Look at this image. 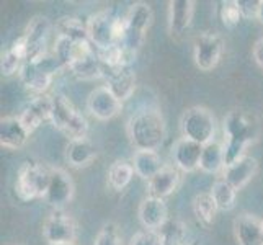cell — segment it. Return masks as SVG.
Masks as SVG:
<instances>
[{"mask_svg":"<svg viewBox=\"0 0 263 245\" xmlns=\"http://www.w3.org/2000/svg\"><path fill=\"white\" fill-rule=\"evenodd\" d=\"M224 156L226 165L246 156V149L257 139L258 123L250 113L243 110H234L224 118Z\"/></svg>","mask_w":263,"mask_h":245,"instance_id":"1","label":"cell"},{"mask_svg":"<svg viewBox=\"0 0 263 245\" xmlns=\"http://www.w3.org/2000/svg\"><path fill=\"white\" fill-rule=\"evenodd\" d=\"M128 136L138 150H157L165 141L167 126L157 108H144L128 121Z\"/></svg>","mask_w":263,"mask_h":245,"instance_id":"2","label":"cell"},{"mask_svg":"<svg viewBox=\"0 0 263 245\" xmlns=\"http://www.w3.org/2000/svg\"><path fill=\"white\" fill-rule=\"evenodd\" d=\"M49 121L58 131L69 138V141L84 139L88 134L87 118L62 93L52 95V111Z\"/></svg>","mask_w":263,"mask_h":245,"instance_id":"3","label":"cell"},{"mask_svg":"<svg viewBox=\"0 0 263 245\" xmlns=\"http://www.w3.org/2000/svg\"><path fill=\"white\" fill-rule=\"evenodd\" d=\"M51 178V168L33 160H25L16 172L15 193L22 201L46 198Z\"/></svg>","mask_w":263,"mask_h":245,"instance_id":"4","label":"cell"},{"mask_svg":"<svg viewBox=\"0 0 263 245\" xmlns=\"http://www.w3.org/2000/svg\"><path fill=\"white\" fill-rule=\"evenodd\" d=\"M61 69H64L61 61L54 54H48L38 62H25L18 76L25 88L38 97L46 95V90L51 87L54 77Z\"/></svg>","mask_w":263,"mask_h":245,"instance_id":"5","label":"cell"},{"mask_svg":"<svg viewBox=\"0 0 263 245\" xmlns=\"http://www.w3.org/2000/svg\"><path fill=\"white\" fill-rule=\"evenodd\" d=\"M181 138L204 144L214 141L216 134V118L204 106H192L183 111L180 120Z\"/></svg>","mask_w":263,"mask_h":245,"instance_id":"6","label":"cell"},{"mask_svg":"<svg viewBox=\"0 0 263 245\" xmlns=\"http://www.w3.org/2000/svg\"><path fill=\"white\" fill-rule=\"evenodd\" d=\"M124 18L126 25H128V31H126L123 46L129 49L131 52L138 54L144 41H146L147 31L154 20L152 7L146 2H136L128 8V12L124 13Z\"/></svg>","mask_w":263,"mask_h":245,"instance_id":"7","label":"cell"},{"mask_svg":"<svg viewBox=\"0 0 263 245\" xmlns=\"http://www.w3.org/2000/svg\"><path fill=\"white\" fill-rule=\"evenodd\" d=\"M43 237L48 245L74 243L77 239V222L64 210H54L43 224Z\"/></svg>","mask_w":263,"mask_h":245,"instance_id":"8","label":"cell"},{"mask_svg":"<svg viewBox=\"0 0 263 245\" xmlns=\"http://www.w3.org/2000/svg\"><path fill=\"white\" fill-rule=\"evenodd\" d=\"M52 30V25L49 18L43 15L33 16L30 23L26 25V30L23 33L28 46V58L26 62H38L43 58L48 56V40Z\"/></svg>","mask_w":263,"mask_h":245,"instance_id":"9","label":"cell"},{"mask_svg":"<svg viewBox=\"0 0 263 245\" xmlns=\"http://www.w3.org/2000/svg\"><path fill=\"white\" fill-rule=\"evenodd\" d=\"M224 40L217 33H201L196 36L193 46V59L198 69L204 72L213 70L222 58Z\"/></svg>","mask_w":263,"mask_h":245,"instance_id":"10","label":"cell"},{"mask_svg":"<svg viewBox=\"0 0 263 245\" xmlns=\"http://www.w3.org/2000/svg\"><path fill=\"white\" fill-rule=\"evenodd\" d=\"M115 20L116 15L110 8L100 10L88 16L87 20V30H88V40L97 49H103L116 44L115 41Z\"/></svg>","mask_w":263,"mask_h":245,"instance_id":"11","label":"cell"},{"mask_svg":"<svg viewBox=\"0 0 263 245\" xmlns=\"http://www.w3.org/2000/svg\"><path fill=\"white\" fill-rule=\"evenodd\" d=\"M76 193V185L72 177L67 174L64 168L54 167L51 168V178H49V186L46 193V203H49L54 210H64Z\"/></svg>","mask_w":263,"mask_h":245,"instance_id":"12","label":"cell"},{"mask_svg":"<svg viewBox=\"0 0 263 245\" xmlns=\"http://www.w3.org/2000/svg\"><path fill=\"white\" fill-rule=\"evenodd\" d=\"M123 102L106 85L97 87L87 98V110L100 121H108L121 111Z\"/></svg>","mask_w":263,"mask_h":245,"instance_id":"13","label":"cell"},{"mask_svg":"<svg viewBox=\"0 0 263 245\" xmlns=\"http://www.w3.org/2000/svg\"><path fill=\"white\" fill-rule=\"evenodd\" d=\"M195 15L193 0H170L168 2V33L174 40H181L190 30Z\"/></svg>","mask_w":263,"mask_h":245,"instance_id":"14","label":"cell"},{"mask_svg":"<svg viewBox=\"0 0 263 245\" xmlns=\"http://www.w3.org/2000/svg\"><path fill=\"white\" fill-rule=\"evenodd\" d=\"M51 111H52V97L38 95L25 106V110L18 115V118H20V121L23 123L26 131L31 134L38 129L44 121L51 120Z\"/></svg>","mask_w":263,"mask_h":245,"instance_id":"15","label":"cell"},{"mask_svg":"<svg viewBox=\"0 0 263 245\" xmlns=\"http://www.w3.org/2000/svg\"><path fill=\"white\" fill-rule=\"evenodd\" d=\"M138 217L144 229L160 231L162 225L168 221V210H167L165 199L146 196L139 204Z\"/></svg>","mask_w":263,"mask_h":245,"instance_id":"16","label":"cell"},{"mask_svg":"<svg viewBox=\"0 0 263 245\" xmlns=\"http://www.w3.org/2000/svg\"><path fill=\"white\" fill-rule=\"evenodd\" d=\"M234 235L239 245H261L263 219L250 213H242L234 219Z\"/></svg>","mask_w":263,"mask_h":245,"instance_id":"17","label":"cell"},{"mask_svg":"<svg viewBox=\"0 0 263 245\" xmlns=\"http://www.w3.org/2000/svg\"><path fill=\"white\" fill-rule=\"evenodd\" d=\"M203 146L186 138H180L172 147V159L180 172H195L199 168Z\"/></svg>","mask_w":263,"mask_h":245,"instance_id":"18","label":"cell"},{"mask_svg":"<svg viewBox=\"0 0 263 245\" xmlns=\"http://www.w3.org/2000/svg\"><path fill=\"white\" fill-rule=\"evenodd\" d=\"M258 160L255 157L243 156L231 165H226L222 170V180H226L235 190H242L249 181L257 175Z\"/></svg>","mask_w":263,"mask_h":245,"instance_id":"19","label":"cell"},{"mask_svg":"<svg viewBox=\"0 0 263 245\" xmlns=\"http://www.w3.org/2000/svg\"><path fill=\"white\" fill-rule=\"evenodd\" d=\"M181 183L180 170L174 165H165L157 175L147 180V196L165 199L174 195Z\"/></svg>","mask_w":263,"mask_h":245,"instance_id":"20","label":"cell"},{"mask_svg":"<svg viewBox=\"0 0 263 245\" xmlns=\"http://www.w3.org/2000/svg\"><path fill=\"white\" fill-rule=\"evenodd\" d=\"M103 79L106 80V87L121 102L131 98V95L136 90V72L131 67H115V69L105 67Z\"/></svg>","mask_w":263,"mask_h":245,"instance_id":"21","label":"cell"},{"mask_svg":"<svg viewBox=\"0 0 263 245\" xmlns=\"http://www.w3.org/2000/svg\"><path fill=\"white\" fill-rule=\"evenodd\" d=\"M30 139V133L26 131L18 116H5L0 120V146L5 149H20Z\"/></svg>","mask_w":263,"mask_h":245,"instance_id":"22","label":"cell"},{"mask_svg":"<svg viewBox=\"0 0 263 245\" xmlns=\"http://www.w3.org/2000/svg\"><path fill=\"white\" fill-rule=\"evenodd\" d=\"M97 147L88 138L77 139V141H69L66 147V160L70 167L74 168H82L90 165L97 159Z\"/></svg>","mask_w":263,"mask_h":245,"instance_id":"23","label":"cell"},{"mask_svg":"<svg viewBox=\"0 0 263 245\" xmlns=\"http://www.w3.org/2000/svg\"><path fill=\"white\" fill-rule=\"evenodd\" d=\"M131 163L136 175L141 177L142 180H151L165 167L157 150H136Z\"/></svg>","mask_w":263,"mask_h":245,"instance_id":"24","label":"cell"},{"mask_svg":"<svg viewBox=\"0 0 263 245\" xmlns=\"http://www.w3.org/2000/svg\"><path fill=\"white\" fill-rule=\"evenodd\" d=\"M226 167V156H224V144L219 141H211L203 146L201 162L199 168L204 174H217Z\"/></svg>","mask_w":263,"mask_h":245,"instance_id":"25","label":"cell"},{"mask_svg":"<svg viewBox=\"0 0 263 245\" xmlns=\"http://www.w3.org/2000/svg\"><path fill=\"white\" fill-rule=\"evenodd\" d=\"M69 70L77 79H80V80L102 79L103 74H105V67H103V64L98 59L97 49L92 54H88V56H85L82 59H79L77 62H74V64L69 67Z\"/></svg>","mask_w":263,"mask_h":245,"instance_id":"26","label":"cell"},{"mask_svg":"<svg viewBox=\"0 0 263 245\" xmlns=\"http://www.w3.org/2000/svg\"><path fill=\"white\" fill-rule=\"evenodd\" d=\"M54 28L58 31V36H62V38H67L70 41H90L87 23H84L77 16H72V15L61 16L56 22Z\"/></svg>","mask_w":263,"mask_h":245,"instance_id":"27","label":"cell"},{"mask_svg":"<svg viewBox=\"0 0 263 245\" xmlns=\"http://www.w3.org/2000/svg\"><path fill=\"white\" fill-rule=\"evenodd\" d=\"M134 168L131 162L126 160H115L106 172V183L115 192H123V190L131 183L134 177Z\"/></svg>","mask_w":263,"mask_h":245,"instance_id":"28","label":"cell"},{"mask_svg":"<svg viewBox=\"0 0 263 245\" xmlns=\"http://www.w3.org/2000/svg\"><path fill=\"white\" fill-rule=\"evenodd\" d=\"M217 211H219V208H217L211 193H199L195 196L193 213L203 228H211L216 221Z\"/></svg>","mask_w":263,"mask_h":245,"instance_id":"29","label":"cell"},{"mask_svg":"<svg viewBox=\"0 0 263 245\" xmlns=\"http://www.w3.org/2000/svg\"><path fill=\"white\" fill-rule=\"evenodd\" d=\"M214 198V201L219 208V211H231L235 206V198H237V190L231 186L226 180H217L213 183L210 192Z\"/></svg>","mask_w":263,"mask_h":245,"instance_id":"30","label":"cell"},{"mask_svg":"<svg viewBox=\"0 0 263 245\" xmlns=\"http://www.w3.org/2000/svg\"><path fill=\"white\" fill-rule=\"evenodd\" d=\"M160 235L164 245H186V235L188 228L185 222L178 219H168L164 225L160 228Z\"/></svg>","mask_w":263,"mask_h":245,"instance_id":"31","label":"cell"},{"mask_svg":"<svg viewBox=\"0 0 263 245\" xmlns=\"http://www.w3.org/2000/svg\"><path fill=\"white\" fill-rule=\"evenodd\" d=\"M93 245H123V237L118 224L106 222L102 225V229L97 234Z\"/></svg>","mask_w":263,"mask_h":245,"instance_id":"32","label":"cell"},{"mask_svg":"<svg viewBox=\"0 0 263 245\" xmlns=\"http://www.w3.org/2000/svg\"><path fill=\"white\" fill-rule=\"evenodd\" d=\"M219 16H221L222 25L228 26V28H234V26H237L240 23V20L243 18L240 8L237 5V0H229V2H222Z\"/></svg>","mask_w":263,"mask_h":245,"instance_id":"33","label":"cell"},{"mask_svg":"<svg viewBox=\"0 0 263 245\" xmlns=\"http://www.w3.org/2000/svg\"><path fill=\"white\" fill-rule=\"evenodd\" d=\"M25 62L15 56V54L7 49L4 54H2V62H0V69H2V76L5 77H10V76H15V74H20V70L23 67Z\"/></svg>","mask_w":263,"mask_h":245,"instance_id":"34","label":"cell"},{"mask_svg":"<svg viewBox=\"0 0 263 245\" xmlns=\"http://www.w3.org/2000/svg\"><path fill=\"white\" fill-rule=\"evenodd\" d=\"M129 245H164V240H162V235L159 231L144 229L133 235Z\"/></svg>","mask_w":263,"mask_h":245,"instance_id":"35","label":"cell"},{"mask_svg":"<svg viewBox=\"0 0 263 245\" xmlns=\"http://www.w3.org/2000/svg\"><path fill=\"white\" fill-rule=\"evenodd\" d=\"M237 5L243 18H258L261 0H237Z\"/></svg>","mask_w":263,"mask_h":245,"instance_id":"36","label":"cell"},{"mask_svg":"<svg viewBox=\"0 0 263 245\" xmlns=\"http://www.w3.org/2000/svg\"><path fill=\"white\" fill-rule=\"evenodd\" d=\"M252 54H253V59H255L257 64L263 69V38H258L253 44V49H252Z\"/></svg>","mask_w":263,"mask_h":245,"instance_id":"37","label":"cell"},{"mask_svg":"<svg viewBox=\"0 0 263 245\" xmlns=\"http://www.w3.org/2000/svg\"><path fill=\"white\" fill-rule=\"evenodd\" d=\"M258 20L263 25V0H261V7H260V15H258Z\"/></svg>","mask_w":263,"mask_h":245,"instance_id":"38","label":"cell"},{"mask_svg":"<svg viewBox=\"0 0 263 245\" xmlns=\"http://www.w3.org/2000/svg\"><path fill=\"white\" fill-rule=\"evenodd\" d=\"M186 245H201V243H199V242H196V240H192V242H188Z\"/></svg>","mask_w":263,"mask_h":245,"instance_id":"39","label":"cell"},{"mask_svg":"<svg viewBox=\"0 0 263 245\" xmlns=\"http://www.w3.org/2000/svg\"><path fill=\"white\" fill-rule=\"evenodd\" d=\"M59 245H77V243L74 242V243H59Z\"/></svg>","mask_w":263,"mask_h":245,"instance_id":"40","label":"cell"},{"mask_svg":"<svg viewBox=\"0 0 263 245\" xmlns=\"http://www.w3.org/2000/svg\"><path fill=\"white\" fill-rule=\"evenodd\" d=\"M261 245H263V239H261Z\"/></svg>","mask_w":263,"mask_h":245,"instance_id":"41","label":"cell"}]
</instances>
